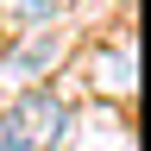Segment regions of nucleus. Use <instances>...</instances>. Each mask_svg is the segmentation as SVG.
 Listing matches in <instances>:
<instances>
[{
	"label": "nucleus",
	"mask_w": 151,
	"mask_h": 151,
	"mask_svg": "<svg viewBox=\"0 0 151 151\" xmlns=\"http://www.w3.org/2000/svg\"><path fill=\"white\" fill-rule=\"evenodd\" d=\"M57 50H63V38L50 25H32V38L19 50H0V76H6V82H38V76L57 63Z\"/></svg>",
	"instance_id": "obj_2"
},
{
	"label": "nucleus",
	"mask_w": 151,
	"mask_h": 151,
	"mask_svg": "<svg viewBox=\"0 0 151 151\" xmlns=\"http://www.w3.org/2000/svg\"><path fill=\"white\" fill-rule=\"evenodd\" d=\"M69 126V107L50 88H25L19 101L0 107V151H57Z\"/></svg>",
	"instance_id": "obj_1"
},
{
	"label": "nucleus",
	"mask_w": 151,
	"mask_h": 151,
	"mask_svg": "<svg viewBox=\"0 0 151 151\" xmlns=\"http://www.w3.org/2000/svg\"><path fill=\"white\" fill-rule=\"evenodd\" d=\"M50 6H63V0H19V13H25L32 25H44V13H50Z\"/></svg>",
	"instance_id": "obj_3"
}]
</instances>
